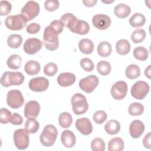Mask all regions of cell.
I'll return each mask as SVG.
<instances>
[{
    "label": "cell",
    "instance_id": "1",
    "mask_svg": "<svg viewBox=\"0 0 151 151\" xmlns=\"http://www.w3.org/2000/svg\"><path fill=\"white\" fill-rule=\"evenodd\" d=\"M57 136L58 131L54 125H46L40 134V142L44 146H52L55 142Z\"/></svg>",
    "mask_w": 151,
    "mask_h": 151
},
{
    "label": "cell",
    "instance_id": "2",
    "mask_svg": "<svg viewBox=\"0 0 151 151\" xmlns=\"http://www.w3.org/2000/svg\"><path fill=\"white\" fill-rule=\"evenodd\" d=\"M24 76L21 72L6 71L1 78V84L3 87L19 86L24 81Z\"/></svg>",
    "mask_w": 151,
    "mask_h": 151
},
{
    "label": "cell",
    "instance_id": "3",
    "mask_svg": "<svg viewBox=\"0 0 151 151\" xmlns=\"http://www.w3.org/2000/svg\"><path fill=\"white\" fill-rule=\"evenodd\" d=\"M43 44L46 49L49 51H55L59 45L58 35L50 28L45 27L43 34Z\"/></svg>",
    "mask_w": 151,
    "mask_h": 151
},
{
    "label": "cell",
    "instance_id": "4",
    "mask_svg": "<svg viewBox=\"0 0 151 151\" xmlns=\"http://www.w3.org/2000/svg\"><path fill=\"white\" fill-rule=\"evenodd\" d=\"M71 105L73 112L77 115L85 113L88 109L86 97L81 93H76L72 96Z\"/></svg>",
    "mask_w": 151,
    "mask_h": 151
},
{
    "label": "cell",
    "instance_id": "5",
    "mask_svg": "<svg viewBox=\"0 0 151 151\" xmlns=\"http://www.w3.org/2000/svg\"><path fill=\"white\" fill-rule=\"evenodd\" d=\"M27 19L21 14L8 16L5 21V24L7 28L12 31L22 29L27 23Z\"/></svg>",
    "mask_w": 151,
    "mask_h": 151
},
{
    "label": "cell",
    "instance_id": "6",
    "mask_svg": "<svg viewBox=\"0 0 151 151\" xmlns=\"http://www.w3.org/2000/svg\"><path fill=\"white\" fill-rule=\"evenodd\" d=\"M14 142L16 147L19 150L26 149L29 143V133L23 129L16 130L13 134Z\"/></svg>",
    "mask_w": 151,
    "mask_h": 151
},
{
    "label": "cell",
    "instance_id": "7",
    "mask_svg": "<svg viewBox=\"0 0 151 151\" xmlns=\"http://www.w3.org/2000/svg\"><path fill=\"white\" fill-rule=\"evenodd\" d=\"M150 90L149 84L144 81H136L131 88V94L136 99L143 100Z\"/></svg>",
    "mask_w": 151,
    "mask_h": 151
},
{
    "label": "cell",
    "instance_id": "8",
    "mask_svg": "<svg viewBox=\"0 0 151 151\" xmlns=\"http://www.w3.org/2000/svg\"><path fill=\"white\" fill-rule=\"evenodd\" d=\"M39 12L40 5L37 2L33 1L27 2L21 11V14L27 19V21H29L37 17Z\"/></svg>",
    "mask_w": 151,
    "mask_h": 151
},
{
    "label": "cell",
    "instance_id": "9",
    "mask_svg": "<svg viewBox=\"0 0 151 151\" xmlns=\"http://www.w3.org/2000/svg\"><path fill=\"white\" fill-rule=\"evenodd\" d=\"M24 102V97L18 90L9 91L6 96V103L12 109H17L21 107Z\"/></svg>",
    "mask_w": 151,
    "mask_h": 151
},
{
    "label": "cell",
    "instance_id": "10",
    "mask_svg": "<svg viewBox=\"0 0 151 151\" xmlns=\"http://www.w3.org/2000/svg\"><path fill=\"white\" fill-rule=\"evenodd\" d=\"M99 80L95 75H90L80 80L79 82L80 88L87 93L93 92L98 86Z\"/></svg>",
    "mask_w": 151,
    "mask_h": 151
},
{
    "label": "cell",
    "instance_id": "11",
    "mask_svg": "<svg viewBox=\"0 0 151 151\" xmlns=\"http://www.w3.org/2000/svg\"><path fill=\"white\" fill-rule=\"evenodd\" d=\"M127 89L128 87L125 81H118L111 87V95L115 100H122L126 97L127 93Z\"/></svg>",
    "mask_w": 151,
    "mask_h": 151
},
{
    "label": "cell",
    "instance_id": "12",
    "mask_svg": "<svg viewBox=\"0 0 151 151\" xmlns=\"http://www.w3.org/2000/svg\"><path fill=\"white\" fill-rule=\"evenodd\" d=\"M29 88L35 92L44 91L49 87V81L44 77H38L31 79L29 82Z\"/></svg>",
    "mask_w": 151,
    "mask_h": 151
},
{
    "label": "cell",
    "instance_id": "13",
    "mask_svg": "<svg viewBox=\"0 0 151 151\" xmlns=\"http://www.w3.org/2000/svg\"><path fill=\"white\" fill-rule=\"evenodd\" d=\"M42 41L36 38H30L27 39L24 44L23 49L25 53L33 55L39 51L42 47Z\"/></svg>",
    "mask_w": 151,
    "mask_h": 151
},
{
    "label": "cell",
    "instance_id": "14",
    "mask_svg": "<svg viewBox=\"0 0 151 151\" xmlns=\"http://www.w3.org/2000/svg\"><path fill=\"white\" fill-rule=\"evenodd\" d=\"M92 22L94 27H96L98 29L105 30L110 27L111 20L108 15L102 14H99L95 15L93 17Z\"/></svg>",
    "mask_w": 151,
    "mask_h": 151
},
{
    "label": "cell",
    "instance_id": "15",
    "mask_svg": "<svg viewBox=\"0 0 151 151\" xmlns=\"http://www.w3.org/2000/svg\"><path fill=\"white\" fill-rule=\"evenodd\" d=\"M40 111V104L35 100H31L26 103L24 107V116L28 119H35Z\"/></svg>",
    "mask_w": 151,
    "mask_h": 151
},
{
    "label": "cell",
    "instance_id": "16",
    "mask_svg": "<svg viewBox=\"0 0 151 151\" xmlns=\"http://www.w3.org/2000/svg\"><path fill=\"white\" fill-rule=\"evenodd\" d=\"M77 129L84 135H88L93 131V126L90 120L86 117L78 119L75 123Z\"/></svg>",
    "mask_w": 151,
    "mask_h": 151
},
{
    "label": "cell",
    "instance_id": "17",
    "mask_svg": "<svg viewBox=\"0 0 151 151\" xmlns=\"http://www.w3.org/2000/svg\"><path fill=\"white\" fill-rule=\"evenodd\" d=\"M145 131V125L139 120H133L129 126V133L132 137L137 139L140 137Z\"/></svg>",
    "mask_w": 151,
    "mask_h": 151
},
{
    "label": "cell",
    "instance_id": "18",
    "mask_svg": "<svg viewBox=\"0 0 151 151\" xmlns=\"http://www.w3.org/2000/svg\"><path fill=\"white\" fill-rule=\"evenodd\" d=\"M76 80V76L71 73H61L57 77L58 84L61 87H68L73 85Z\"/></svg>",
    "mask_w": 151,
    "mask_h": 151
},
{
    "label": "cell",
    "instance_id": "19",
    "mask_svg": "<svg viewBox=\"0 0 151 151\" xmlns=\"http://www.w3.org/2000/svg\"><path fill=\"white\" fill-rule=\"evenodd\" d=\"M61 140L65 147L71 148L76 144V138L73 132L70 130H65L61 133Z\"/></svg>",
    "mask_w": 151,
    "mask_h": 151
},
{
    "label": "cell",
    "instance_id": "20",
    "mask_svg": "<svg viewBox=\"0 0 151 151\" xmlns=\"http://www.w3.org/2000/svg\"><path fill=\"white\" fill-rule=\"evenodd\" d=\"M90 31V26L87 22L81 20L77 19L71 31L73 33L77 34L79 35L87 34Z\"/></svg>",
    "mask_w": 151,
    "mask_h": 151
},
{
    "label": "cell",
    "instance_id": "21",
    "mask_svg": "<svg viewBox=\"0 0 151 151\" xmlns=\"http://www.w3.org/2000/svg\"><path fill=\"white\" fill-rule=\"evenodd\" d=\"M41 69L40 63L35 60H29L26 63L24 66L25 73L29 76H34L38 74Z\"/></svg>",
    "mask_w": 151,
    "mask_h": 151
},
{
    "label": "cell",
    "instance_id": "22",
    "mask_svg": "<svg viewBox=\"0 0 151 151\" xmlns=\"http://www.w3.org/2000/svg\"><path fill=\"white\" fill-rule=\"evenodd\" d=\"M114 12L117 17L119 18H125L130 15L131 8L125 4H120L115 6Z\"/></svg>",
    "mask_w": 151,
    "mask_h": 151
},
{
    "label": "cell",
    "instance_id": "23",
    "mask_svg": "<svg viewBox=\"0 0 151 151\" xmlns=\"http://www.w3.org/2000/svg\"><path fill=\"white\" fill-rule=\"evenodd\" d=\"M80 51L84 54H90L92 53L94 50V44L93 41L87 38H84L80 41L78 43Z\"/></svg>",
    "mask_w": 151,
    "mask_h": 151
},
{
    "label": "cell",
    "instance_id": "24",
    "mask_svg": "<svg viewBox=\"0 0 151 151\" xmlns=\"http://www.w3.org/2000/svg\"><path fill=\"white\" fill-rule=\"evenodd\" d=\"M117 52L122 55L127 54L130 51V44L129 41L125 39H121L117 41L116 44Z\"/></svg>",
    "mask_w": 151,
    "mask_h": 151
},
{
    "label": "cell",
    "instance_id": "25",
    "mask_svg": "<svg viewBox=\"0 0 151 151\" xmlns=\"http://www.w3.org/2000/svg\"><path fill=\"white\" fill-rule=\"evenodd\" d=\"M104 129L109 134L114 135L119 132L120 130V124L117 120H110L105 124Z\"/></svg>",
    "mask_w": 151,
    "mask_h": 151
},
{
    "label": "cell",
    "instance_id": "26",
    "mask_svg": "<svg viewBox=\"0 0 151 151\" xmlns=\"http://www.w3.org/2000/svg\"><path fill=\"white\" fill-rule=\"evenodd\" d=\"M145 22L146 18L141 13H135L129 19L130 25L134 28L141 27L145 25Z\"/></svg>",
    "mask_w": 151,
    "mask_h": 151
},
{
    "label": "cell",
    "instance_id": "27",
    "mask_svg": "<svg viewBox=\"0 0 151 151\" xmlns=\"http://www.w3.org/2000/svg\"><path fill=\"white\" fill-rule=\"evenodd\" d=\"M112 51L111 45L107 41H101L97 46V52L101 57L109 56Z\"/></svg>",
    "mask_w": 151,
    "mask_h": 151
},
{
    "label": "cell",
    "instance_id": "28",
    "mask_svg": "<svg viewBox=\"0 0 151 151\" xmlns=\"http://www.w3.org/2000/svg\"><path fill=\"white\" fill-rule=\"evenodd\" d=\"M77 19V18L71 13H66L60 18V21L63 25L68 28L70 31L71 30Z\"/></svg>",
    "mask_w": 151,
    "mask_h": 151
},
{
    "label": "cell",
    "instance_id": "29",
    "mask_svg": "<svg viewBox=\"0 0 151 151\" xmlns=\"http://www.w3.org/2000/svg\"><path fill=\"white\" fill-rule=\"evenodd\" d=\"M124 147V142L120 137L113 138L108 143L109 151H121L123 150Z\"/></svg>",
    "mask_w": 151,
    "mask_h": 151
},
{
    "label": "cell",
    "instance_id": "30",
    "mask_svg": "<svg viewBox=\"0 0 151 151\" xmlns=\"http://www.w3.org/2000/svg\"><path fill=\"white\" fill-rule=\"evenodd\" d=\"M22 64L21 57L17 54H12L9 56L6 61L7 66L12 70H17L19 68Z\"/></svg>",
    "mask_w": 151,
    "mask_h": 151
},
{
    "label": "cell",
    "instance_id": "31",
    "mask_svg": "<svg viewBox=\"0 0 151 151\" xmlns=\"http://www.w3.org/2000/svg\"><path fill=\"white\" fill-rule=\"evenodd\" d=\"M125 73L129 79L134 80L138 78L140 75V69L136 64H130L127 67Z\"/></svg>",
    "mask_w": 151,
    "mask_h": 151
},
{
    "label": "cell",
    "instance_id": "32",
    "mask_svg": "<svg viewBox=\"0 0 151 151\" xmlns=\"http://www.w3.org/2000/svg\"><path fill=\"white\" fill-rule=\"evenodd\" d=\"M58 122L61 127L64 129L68 128L73 123L72 116L68 112H63L59 115Z\"/></svg>",
    "mask_w": 151,
    "mask_h": 151
},
{
    "label": "cell",
    "instance_id": "33",
    "mask_svg": "<svg viewBox=\"0 0 151 151\" xmlns=\"http://www.w3.org/2000/svg\"><path fill=\"white\" fill-rule=\"evenodd\" d=\"M22 42V37L19 34H12L7 39V44L11 48H18Z\"/></svg>",
    "mask_w": 151,
    "mask_h": 151
},
{
    "label": "cell",
    "instance_id": "34",
    "mask_svg": "<svg viewBox=\"0 0 151 151\" xmlns=\"http://www.w3.org/2000/svg\"><path fill=\"white\" fill-rule=\"evenodd\" d=\"M149 55L148 50L142 46L135 48L133 50V56L136 59L139 61H145Z\"/></svg>",
    "mask_w": 151,
    "mask_h": 151
},
{
    "label": "cell",
    "instance_id": "35",
    "mask_svg": "<svg viewBox=\"0 0 151 151\" xmlns=\"http://www.w3.org/2000/svg\"><path fill=\"white\" fill-rule=\"evenodd\" d=\"M128 111L131 116H139L143 114L144 111V106L140 103H132L129 107Z\"/></svg>",
    "mask_w": 151,
    "mask_h": 151
},
{
    "label": "cell",
    "instance_id": "36",
    "mask_svg": "<svg viewBox=\"0 0 151 151\" xmlns=\"http://www.w3.org/2000/svg\"><path fill=\"white\" fill-rule=\"evenodd\" d=\"M40 124L38 122L33 119H28L25 123V129L30 134L35 133L39 129Z\"/></svg>",
    "mask_w": 151,
    "mask_h": 151
},
{
    "label": "cell",
    "instance_id": "37",
    "mask_svg": "<svg viewBox=\"0 0 151 151\" xmlns=\"http://www.w3.org/2000/svg\"><path fill=\"white\" fill-rule=\"evenodd\" d=\"M97 70L100 74L105 76L110 73L111 67L109 62L106 61H100L97 63Z\"/></svg>",
    "mask_w": 151,
    "mask_h": 151
},
{
    "label": "cell",
    "instance_id": "38",
    "mask_svg": "<svg viewBox=\"0 0 151 151\" xmlns=\"http://www.w3.org/2000/svg\"><path fill=\"white\" fill-rule=\"evenodd\" d=\"M146 31L143 29H137L134 30L131 35V39L134 44L142 42L146 38Z\"/></svg>",
    "mask_w": 151,
    "mask_h": 151
},
{
    "label": "cell",
    "instance_id": "39",
    "mask_svg": "<svg viewBox=\"0 0 151 151\" xmlns=\"http://www.w3.org/2000/svg\"><path fill=\"white\" fill-rule=\"evenodd\" d=\"M105 147V142L101 138H95L91 142V148L93 151H104Z\"/></svg>",
    "mask_w": 151,
    "mask_h": 151
},
{
    "label": "cell",
    "instance_id": "40",
    "mask_svg": "<svg viewBox=\"0 0 151 151\" xmlns=\"http://www.w3.org/2000/svg\"><path fill=\"white\" fill-rule=\"evenodd\" d=\"M58 71V67L57 64L54 63H49L47 64L44 67V73L45 75L52 77L54 76Z\"/></svg>",
    "mask_w": 151,
    "mask_h": 151
},
{
    "label": "cell",
    "instance_id": "41",
    "mask_svg": "<svg viewBox=\"0 0 151 151\" xmlns=\"http://www.w3.org/2000/svg\"><path fill=\"white\" fill-rule=\"evenodd\" d=\"M93 118L96 123L102 124L106 120L107 115V113L103 110H97L94 113Z\"/></svg>",
    "mask_w": 151,
    "mask_h": 151
},
{
    "label": "cell",
    "instance_id": "42",
    "mask_svg": "<svg viewBox=\"0 0 151 151\" xmlns=\"http://www.w3.org/2000/svg\"><path fill=\"white\" fill-rule=\"evenodd\" d=\"M80 66L86 71L90 72L93 70L94 65L93 61L88 58H84L80 61Z\"/></svg>",
    "mask_w": 151,
    "mask_h": 151
},
{
    "label": "cell",
    "instance_id": "43",
    "mask_svg": "<svg viewBox=\"0 0 151 151\" xmlns=\"http://www.w3.org/2000/svg\"><path fill=\"white\" fill-rule=\"evenodd\" d=\"M12 114L6 108H2L0 110V122L2 124L8 123L10 121Z\"/></svg>",
    "mask_w": 151,
    "mask_h": 151
},
{
    "label": "cell",
    "instance_id": "44",
    "mask_svg": "<svg viewBox=\"0 0 151 151\" xmlns=\"http://www.w3.org/2000/svg\"><path fill=\"white\" fill-rule=\"evenodd\" d=\"M0 4V15L5 16L9 14L12 9L11 4L8 1H1Z\"/></svg>",
    "mask_w": 151,
    "mask_h": 151
},
{
    "label": "cell",
    "instance_id": "45",
    "mask_svg": "<svg viewBox=\"0 0 151 151\" xmlns=\"http://www.w3.org/2000/svg\"><path fill=\"white\" fill-rule=\"evenodd\" d=\"M59 2L57 0H47L44 2V7L48 11H54L59 7Z\"/></svg>",
    "mask_w": 151,
    "mask_h": 151
},
{
    "label": "cell",
    "instance_id": "46",
    "mask_svg": "<svg viewBox=\"0 0 151 151\" xmlns=\"http://www.w3.org/2000/svg\"><path fill=\"white\" fill-rule=\"evenodd\" d=\"M49 26L58 35L63 31L64 25L60 20H54L51 22Z\"/></svg>",
    "mask_w": 151,
    "mask_h": 151
},
{
    "label": "cell",
    "instance_id": "47",
    "mask_svg": "<svg viewBox=\"0 0 151 151\" xmlns=\"http://www.w3.org/2000/svg\"><path fill=\"white\" fill-rule=\"evenodd\" d=\"M9 122L14 125H21L23 123L22 117L17 113L12 114Z\"/></svg>",
    "mask_w": 151,
    "mask_h": 151
},
{
    "label": "cell",
    "instance_id": "48",
    "mask_svg": "<svg viewBox=\"0 0 151 151\" xmlns=\"http://www.w3.org/2000/svg\"><path fill=\"white\" fill-rule=\"evenodd\" d=\"M41 29L40 25L37 23H31L27 27V32L30 34H34L40 31Z\"/></svg>",
    "mask_w": 151,
    "mask_h": 151
},
{
    "label": "cell",
    "instance_id": "49",
    "mask_svg": "<svg viewBox=\"0 0 151 151\" xmlns=\"http://www.w3.org/2000/svg\"><path fill=\"white\" fill-rule=\"evenodd\" d=\"M150 132H149L147 134H146L143 139V145L145 146V148L150 149L151 148V144H150Z\"/></svg>",
    "mask_w": 151,
    "mask_h": 151
},
{
    "label": "cell",
    "instance_id": "50",
    "mask_svg": "<svg viewBox=\"0 0 151 151\" xmlns=\"http://www.w3.org/2000/svg\"><path fill=\"white\" fill-rule=\"evenodd\" d=\"M97 2V0H83V4L87 7H92L94 6L96 3Z\"/></svg>",
    "mask_w": 151,
    "mask_h": 151
},
{
    "label": "cell",
    "instance_id": "51",
    "mask_svg": "<svg viewBox=\"0 0 151 151\" xmlns=\"http://www.w3.org/2000/svg\"><path fill=\"white\" fill-rule=\"evenodd\" d=\"M150 65H148V67L145 70V74L146 77L149 79L150 78Z\"/></svg>",
    "mask_w": 151,
    "mask_h": 151
},
{
    "label": "cell",
    "instance_id": "52",
    "mask_svg": "<svg viewBox=\"0 0 151 151\" xmlns=\"http://www.w3.org/2000/svg\"><path fill=\"white\" fill-rule=\"evenodd\" d=\"M114 1L113 0V1H101V2H103V3H105V4H111V3H112V2H113Z\"/></svg>",
    "mask_w": 151,
    "mask_h": 151
}]
</instances>
